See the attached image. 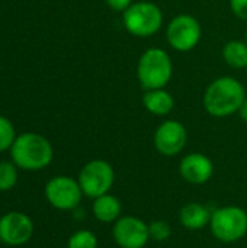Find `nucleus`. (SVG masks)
I'll list each match as a JSON object with an SVG mask.
<instances>
[{
  "instance_id": "f257e3e1",
  "label": "nucleus",
  "mask_w": 247,
  "mask_h": 248,
  "mask_svg": "<svg viewBox=\"0 0 247 248\" xmlns=\"http://www.w3.org/2000/svg\"><path fill=\"white\" fill-rule=\"evenodd\" d=\"M246 97V89L242 81L223 76L208 84L204 93V108L214 118H227L239 112Z\"/></svg>"
},
{
  "instance_id": "f03ea898",
  "label": "nucleus",
  "mask_w": 247,
  "mask_h": 248,
  "mask_svg": "<svg viewBox=\"0 0 247 248\" xmlns=\"http://www.w3.org/2000/svg\"><path fill=\"white\" fill-rule=\"evenodd\" d=\"M10 155L19 169L36 171L52 161L54 150L45 137L35 132H25L16 137L10 148Z\"/></svg>"
},
{
  "instance_id": "7ed1b4c3",
  "label": "nucleus",
  "mask_w": 247,
  "mask_h": 248,
  "mask_svg": "<svg viewBox=\"0 0 247 248\" xmlns=\"http://www.w3.org/2000/svg\"><path fill=\"white\" fill-rule=\"evenodd\" d=\"M173 76V62L163 48L146 49L137 62V78L144 90L165 89Z\"/></svg>"
},
{
  "instance_id": "20e7f679",
  "label": "nucleus",
  "mask_w": 247,
  "mask_h": 248,
  "mask_svg": "<svg viewBox=\"0 0 247 248\" xmlns=\"http://www.w3.org/2000/svg\"><path fill=\"white\" fill-rule=\"evenodd\" d=\"M122 23L131 35L148 38L162 29L163 12L153 1H135L122 13Z\"/></svg>"
},
{
  "instance_id": "39448f33",
  "label": "nucleus",
  "mask_w": 247,
  "mask_h": 248,
  "mask_svg": "<svg viewBox=\"0 0 247 248\" xmlns=\"http://www.w3.org/2000/svg\"><path fill=\"white\" fill-rule=\"evenodd\" d=\"M210 228L221 243H237L247 234V212L240 206H223L213 212Z\"/></svg>"
},
{
  "instance_id": "423d86ee",
  "label": "nucleus",
  "mask_w": 247,
  "mask_h": 248,
  "mask_svg": "<svg viewBox=\"0 0 247 248\" xmlns=\"http://www.w3.org/2000/svg\"><path fill=\"white\" fill-rule=\"evenodd\" d=\"M77 180L83 195L96 199L105 193H109L112 189L115 182V170L106 160L96 158L84 164Z\"/></svg>"
},
{
  "instance_id": "0eeeda50",
  "label": "nucleus",
  "mask_w": 247,
  "mask_h": 248,
  "mask_svg": "<svg viewBox=\"0 0 247 248\" xmlns=\"http://www.w3.org/2000/svg\"><path fill=\"white\" fill-rule=\"evenodd\" d=\"M202 28L197 17L182 13L175 16L166 26V39L169 45L179 52L192 51L201 41Z\"/></svg>"
},
{
  "instance_id": "6e6552de",
  "label": "nucleus",
  "mask_w": 247,
  "mask_h": 248,
  "mask_svg": "<svg viewBox=\"0 0 247 248\" xmlns=\"http://www.w3.org/2000/svg\"><path fill=\"white\" fill-rule=\"evenodd\" d=\"M45 196L54 208L60 211H71L79 206L83 192L79 180L68 176H57L47 183Z\"/></svg>"
},
{
  "instance_id": "1a4fd4ad",
  "label": "nucleus",
  "mask_w": 247,
  "mask_h": 248,
  "mask_svg": "<svg viewBox=\"0 0 247 248\" xmlns=\"http://www.w3.org/2000/svg\"><path fill=\"white\" fill-rule=\"evenodd\" d=\"M156 150L165 157H175L183 151L188 142V131L185 125L175 119L162 122L153 137Z\"/></svg>"
},
{
  "instance_id": "9d476101",
  "label": "nucleus",
  "mask_w": 247,
  "mask_h": 248,
  "mask_svg": "<svg viewBox=\"0 0 247 248\" xmlns=\"http://www.w3.org/2000/svg\"><path fill=\"white\" fill-rule=\"evenodd\" d=\"M112 238L121 248H144L150 241L148 224L137 217H121L114 222Z\"/></svg>"
},
{
  "instance_id": "9b49d317",
  "label": "nucleus",
  "mask_w": 247,
  "mask_h": 248,
  "mask_svg": "<svg viewBox=\"0 0 247 248\" xmlns=\"http://www.w3.org/2000/svg\"><path fill=\"white\" fill-rule=\"evenodd\" d=\"M33 224L22 212H9L0 218V241L7 246H22L31 240Z\"/></svg>"
},
{
  "instance_id": "f8f14e48",
  "label": "nucleus",
  "mask_w": 247,
  "mask_h": 248,
  "mask_svg": "<svg viewBox=\"0 0 247 248\" xmlns=\"http://www.w3.org/2000/svg\"><path fill=\"white\" fill-rule=\"evenodd\" d=\"M179 173L191 185H205L214 174V164L205 154L191 153L181 160Z\"/></svg>"
},
{
  "instance_id": "ddd939ff",
  "label": "nucleus",
  "mask_w": 247,
  "mask_h": 248,
  "mask_svg": "<svg viewBox=\"0 0 247 248\" xmlns=\"http://www.w3.org/2000/svg\"><path fill=\"white\" fill-rule=\"evenodd\" d=\"M213 212L202 203L191 202L182 206L179 212V222L189 231H199L210 225Z\"/></svg>"
},
{
  "instance_id": "4468645a",
  "label": "nucleus",
  "mask_w": 247,
  "mask_h": 248,
  "mask_svg": "<svg viewBox=\"0 0 247 248\" xmlns=\"http://www.w3.org/2000/svg\"><path fill=\"white\" fill-rule=\"evenodd\" d=\"M143 105L150 113L156 116H166L175 108V97L166 89L144 90Z\"/></svg>"
},
{
  "instance_id": "2eb2a0df",
  "label": "nucleus",
  "mask_w": 247,
  "mask_h": 248,
  "mask_svg": "<svg viewBox=\"0 0 247 248\" xmlns=\"http://www.w3.org/2000/svg\"><path fill=\"white\" fill-rule=\"evenodd\" d=\"M121 202L116 196L111 193H105L93 201L92 212L95 218L103 224H111L115 222L121 218Z\"/></svg>"
},
{
  "instance_id": "dca6fc26",
  "label": "nucleus",
  "mask_w": 247,
  "mask_h": 248,
  "mask_svg": "<svg viewBox=\"0 0 247 248\" xmlns=\"http://www.w3.org/2000/svg\"><path fill=\"white\" fill-rule=\"evenodd\" d=\"M223 58L231 68H247V42L239 39L229 41L223 46Z\"/></svg>"
},
{
  "instance_id": "f3484780",
  "label": "nucleus",
  "mask_w": 247,
  "mask_h": 248,
  "mask_svg": "<svg viewBox=\"0 0 247 248\" xmlns=\"http://www.w3.org/2000/svg\"><path fill=\"white\" fill-rule=\"evenodd\" d=\"M17 182V166L10 161H0V190H10Z\"/></svg>"
},
{
  "instance_id": "a211bd4d",
  "label": "nucleus",
  "mask_w": 247,
  "mask_h": 248,
  "mask_svg": "<svg viewBox=\"0 0 247 248\" xmlns=\"http://www.w3.org/2000/svg\"><path fill=\"white\" fill-rule=\"evenodd\" d=\"M67 248H98V238L92 231L80 230L70 237Z\"/></svg>"
},
{
  "instance_id": "6ab92c4d",
  "label": "nucleus",
  "mask_w": 247,
  "mask_h": 248,
  "mask_svg": "<svg viewBox=\"0 0 247 248\" xmlns=\"http://www.w3.org/2000/svg\"><path fill=\"white\" fill-rule=\"evenodd\" d=\"M15 140H16V134H15L13 124L7 118L0 115V153L10 150Z\"/></svg>"
},
{
  "instance_id": "aec40b11",
  "label": "nucleus",
  "mask_w": 247,
  "mask_h": 248,
  "mask_svg": "<svg viewBox=\"0 0 247 248\" xmlns=\"http://www.w3.org/2000/svg\"><path fill=\"white\" fill-rule=\"evenodd\" d=\"M148 232H150V240L163 243L170 238L172 228L165 221H153L151 224H148Z\"/></svg>"
},
{
  "instance_id": "412c9836",
  "label": "nucleus",
  "mask_w": 247,
  "mask_h": 248,
  "mask_svg": "<svg viewBox=\"0 0 247 248\" xmlns=\"http://www.w3.org/2000/svg\"><path fill=\"white\" fill-rule=\"evenodd\" d=\"M231 12L242 20H247V0H230Z\"/></svg>"
},
{
  "instance_id": "4be33fe9",
  "label": "nucleus",
  "mask_w": 247,
  "mask_h": 248,
  "mask_svg": "<svg viewBox=\"0 0 247 248\" xmlns=\"http://www.w3.org/2000/svg\"><path fill=\"white\" fill-rule=\"evenodd\" d=\"M105 3L108 4V7H109L111 10L124 13L134 1H132V0H105Z\"/></svg>"
},
{
  "instance_id": "5701e85b",
  "label": "nucleus",
  "mask_w": 247,
  "mask_h": 248,
  "mask_svg": "<svg viewBox=\"0 0 247 248\" xmlns=\"http://www.w3.org/2000/svg\"><path fill=\"white\" fill-rule=\"evenodd\" d=\"M239 115H240V119L247 124V97L246 100L243 102V105L240 106V109H239Z\"/></svg>"
},
{
  "instance_id": "b1692460",
  "label": "nucleus",
  "mask_w": 247,
  "mask_h": 248,
  "mask_svg": "<svg viewBox=\"0 0 247 248\" xmlns=\"http://www.w3.org/2000/svg\"><path fill=\"white\" fill-rule=\"evenodd\" d=\"M246 42H247V28H246Z\"/></svg>"
}]
</instances>
